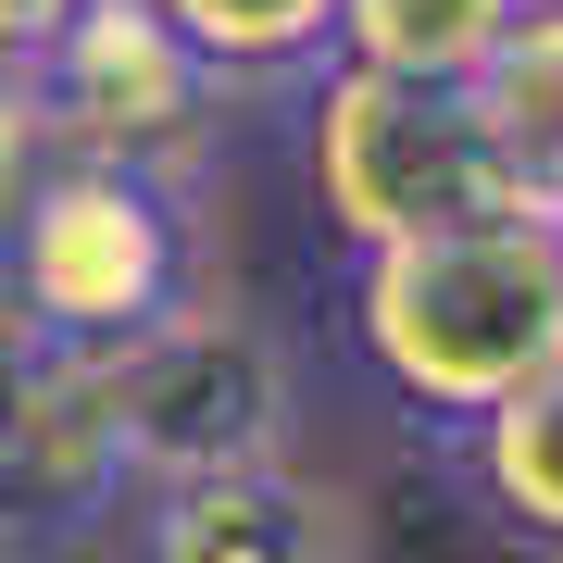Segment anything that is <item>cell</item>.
<instances>
[{"label":"cell","mask_w":563,"mask_h":563,"mask_svg":"<svg viewBox=\"0 0 563 563\" xmlns=\"http://www.w3.org/2000/svg\"><path fill=\"white\" fill-rule=\"evenodd\" d=\"M351 339L413 426H451V439L488 426L539 376H563V225L501 213V225H439V239L363 251Z\"/></svg>","instance_id":"6da1fadb"},{"label":"cell","mask_w":563,"mask_h":563,"mask_svg":"<svg viewBox=\"0 0 563 563\" xmlns=\"http://www.w3.org/2000/svg\"><path fill=\"white\" fill-rule=\"evenodd\" d=\"M188 313H201V225H188V188L163 176L63 163L0 251V325L51 376H113Z\"/></svg>","instance_id":"7a4b0ae2"},{"label":"cell","mask_w":563,"mask_h":563,"mask_svg":"<svg viewBox=\"0 0 563 563\" xmlns=\"http://www.w3.org/2000/svg\"><path fill=\"white\" fill-rule=\"evenodd\" d=\"M301 101H313L301 113V163H313V201L351 239V263L401 251V239H439V225H501V213L563 225V188L488 125V101L376 88V76H339V63Z\"/></svg>","instance_id":"3957f363"},{"label":"cell","mask_w":563,"mask_h":563,"mask_svg":"<svg viewBox=\"0 0 563 563\" xmlns=\"http://www.w3.org/2000/svg\"><path fill=\"white\" fill-rule=\"evenodd\" d=\"M101 388H113L125 476L139 488L263 476V463H288V426H301V376H288L276 325H251V313H188L176 339L113 363Z\"/></svg>","instance_id":"277c9868"},{"label":"cell","mask_w":563,"mask_h":563,"mask_svg":"<svg viewBox=\"0 0 563 563\" xmlns=\"http://www.w3.org/2000/svg\"><path fill=\"white\" fill-rule=\"evenodd\" d=\"M213 101L225 88L176 51L151 0H76V25L38 63V113L63 163H113V176H163V188L213 151Z\"/></svg>","instance_id":"5b68a950"},{"label":"cell","mask_w":563,"mask_h":563,"mask_svg":"<svg viewBox=\"0 0 563 563\" xmlns=\"http://www.w3.org/2000/svg\"><path fill=\"white\" fill-rule=\"evenodd\" d=\"M139 501L125 476V426L101 376H25V401L0 413V551H63L88 526Z\"/></svg>","instance_id":"8992f818"},{"label":"cell","mask_w":563,"mask_h":563,"mask_svg":"<svg viewBox=\"0 0 563 563\" xmlns=\"http://www.w3.org/2000/svg\"><path fill=\"white\" fill-rule=\"evenodd\" d=\"M113 551L125 563H351V514L301 463H263V476L139 488L113 514Z\"/></svg>","instance_id":"52a82bcc"},{"label":"cell","mask_w":563,"mask_h":563,"mask_svg":"<svg viewBox=\"0 0 563 563\" xmlns=\"http://www.w3.org/2000/svg\"><path fill=\"white\" fill-rule=\"evenodd\" d=\"M526 13L539 0H339V76L476 101L501 76V51L526 38Z\"/></svg>","instance_id":"ba28073f"},{"label":"cell","mask_w":563,"mask_h":563,"mask_svg":"<svg viewBox=\"0 0 563 563\" xmlns=\"http://www.w3.org/2000/svg\"><path fill=\"white\" fill-rule=\"evenodd\" d=\"M213 88H313L339 63V0H151Z\"/></svg>","instance_id":"9c48e42d"},{"label":"cell","mask_w":563,"mask_h":563,"mask_svg":"<svg viewBox=\"0 0 563 563\" xmlns=\"http://www.w3.org/2000/svg\"><path fill=\"white\" fill-rule=\"evenodd\" d=\"M463 488L488 501V526L526 551H563V376H539L526 401L488 426H463Z\"/></svg>","instance_id":"30bf717a"},{"label":"cell","mask_w":563,"mask_h":563,"mask_svg":"<svg viewBox=\"0 0 563 563\" xmlns=\"http://www.w3.org/2000/svg\"><path fill=\"white\" fill-rule=\"evenodd\" d=\"M476 101H488V125H501V139L563 188V0H539V13H526V38L501 51V76H488Z\"/></svg>","instance_id":"8fae6325"},{"label":"cell","mask_w":563,"mask_h":563,"mask_svg":"<svg viewBox=\"0 0 563 563\" xmlns=\"http://www.w3.org/2000/svg\"><path fill=\"white\" fill-rule=\"evenodd\" d=\"M63 176V139L38 113V88H0V251H13V225L38 213V188Z\"/></svg>","instance_id":"7c38bea8"},{"label":"cell","mask_w":563,"mask_h":563,"mask_svg":"<svg viewBox=\"0 0 563 563\" xmlns=\"http://www.w3.org/2000/svg\"><path fill=\"white\" fill-rule=\"evenodd\" d=\"M63 25H76V0H0V88H38Z\"/></svg>","instance_id":"4fadbf2b"},{"label":"cell","mask_w":563,"mask_h":563,"mask_svg":"<svg viewBox=\"0 0 563 563\" xmlns=\"http://www.w3.org/2000/svg\"><path fill=\"white\" fill-rule=\"evenodd\" d=\"M25 376H51V363H25V339H13V325H0V413L25 401Z\"/></svg>","instance_id":"5bb4252c"}]
</instances>
